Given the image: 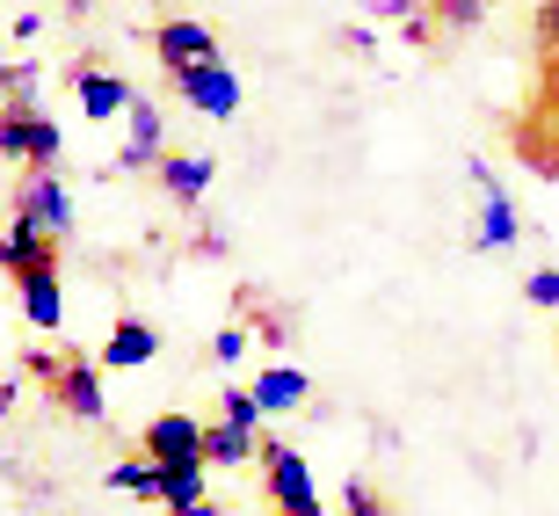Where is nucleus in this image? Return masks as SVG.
<instances>
[{"label":"nucleus","instance_id":"obj_1","mask_svg":"<svg viewBox=\"0 0 559 516\" xmlns=\"http://www.w3.org/2000/svg\"><path fill=\"white\" fill-rule=\"evenodd\" d=\"M0 161H22V175H44L59 161V125L37 103H8L0 109Z\"/></svg>","mask_w":559,"mask_h":516},{"label":"nucleus","instance_id":"obj_2","mask_svg":"<svg viewBox=\"0 0 559 516\" xmlns=\"http://www.w3.org/2000/svg\"><path fill=\"white\" fill-rule=\"evenodd\" d=\"M29 372L51 378V400H59V408L73 414V422H103V414H109L103 378H95V364H87V356H37Z\"/></svg>","mask_w":559,"mask_h":516},{"label":"nucleus","instance_id":"obj_3","mask_svg":"<svg viewBox=\"0 0 559 516\" xmlns=\"http://www.w3.org/2000/svg\"><path fill=\"white\" fill-rule=\"evenodd\" d=\"M262 473H270V495H276V509H284V516H328L298 444H262Z\"/></svg>","mask_w":559,"mask_h":516},{"label":"nucleus","instance_id":"obj_4","mask_svg":"<svg viewBox=\"0 0 559 516\" xmlns=\"http://www.w3.org/2000/svg\"><path fill=\"white\" fill-rule=\"evenodd\" d=\"M8 211H15V226H37V233H51V241L73 226V197H66V183L51 175V167H44V175H22Z\"/></svg>","mask_w":559,"mask_h":516},{"label":"nucleus","instance_id":"obj_5","mask_svg":"<svg viewBox=\"0 0 559 516\" xmlns=\"http://www.w3.org/2000/svg\"><path fill=\"white\" fill-rule=\"evenodd\" d=\"M153 51H160V66L182 81V73H197V66H218V37H211V22L197 15H175L153 30Z\"/></svg>","mask_w":559,"mask_h":516},{"label":"nucleus","instance_id":"obj_6","mask_svg":"<svg viewBox=\"0 0 559 516\" xmlns=\"http://www.w3.org/2000/svg\"><path fill=\"white\" fill-rule=\"evenodd\" d=\"M465 175H473V189H479V226H473V248H479V255H495V248H516V233H523V226H516V204L501 197L495 167H487V161H473Z\"/></svg>","mask_w":559,"mask_h":516},{"label":"nucleus","instance_id":"obj_7","mask_svg":"<svg viewBox=\"0 0 559 516\" xmlns=\"http://www.w3.org/2000/svg\"><path fill=\"white\" fill-rule=\"evenodd\" d=\"M139 452L153 466H189V458H204V422L197 414H153L139 436Z\"/></svg>","mask_w":559,"mask_h":516},{"label":"nucleus","instance_id":"obj_8","mask_svg":"<svg viewBox=\"0 0 559 516\" xmlns=\"http://www.w3.org/2000/svg\"><path fill=\"white\" fill-rule=\"evenodd\" d=\"M175 95H182L189 109H204V117H233V109H240V73H233L226 59H218V66H197V73H182V81H175Z\"/></svg>","mask_w":559,"mask_h":516},{"label":"nucleus","instance_id":"obj_9","mask_svg":"<svg viewBox=\"0 0 559 516\" xmlns=\"http://www.w3.org/2000/svg\"><path fill=\"white\" fill-rule=\"evenodd\" d=\"M73 103H81V117L109 125V117H124L139 95H131V81H117V73H103V66H81V73H73Z\"/></svg>","mask_w":559,"mask_h":516},{"label":"nucleus","instance_id":"obj_10","mask_svg":"<svg viewBox=\"0 0 559 516\" xmlns=\"http://www.w3.org/2000/svg\"><path fill=\"white\" fill-rule=\"evenodd\" d=\"M22 313H29V328H59L66 320V284H59V262H44V269H29V277H22Z\"/></svg>","mask_w":559,"mask_h":516},{"label":"nucleus","instance_id":"obj_11","mask_svg":"<svg viewBox=\"0 0 559 516\" xmlns=\"http://www.w3.org/2000/svg\"><path fill=\"white\" fill-rule=\"evenodd\" d=\"M117 161L124 167H160L167 161V139H160V109L145 103H131V125H124V145H117Z\"/></svg>","mask_w":559,"mask_h":516},{"label":"nucleus","instance_id":"obj_12","mask_svg":"<svg viewBox=\"0 0 559 516\" xmlns=\"http://www.w3.org/2000/svg\"><path fill=\"white\" fill-rule=\"evenodd\" d=\"M44 262H59V241H51V233H37V226H8L0 233V269H8V277H29V269H44Z\"/></svg>","mask_w":559,"mask_h":516},{"label":"nucleus","instance_id":"obj_13","mask_svg":"<svg viewBox=\"0 0 559 516\" xmlns=\"http://www.w3.org/2000/svg\"><path fill=\"white\" fill-rule=\"evenodd\" d=\"M160 356V335L145 328V320H117L109 328V342H103V364L109 372H139V364H153Z\"/></svg>","mask_w":559,"mask_h":516},{"label":"nucleus","instance_id":"obj_14","mask_svg":"<svg viewBox=\"0 0 559 516\" xmlns=\"http://www.w3.org/2000/svg\"><path fill=\"white\" fill-rule=\"evenodd\" d=\"M211 175H218V161H211V153H167V161H160L167 197H182V204H197V197H204Z\"/></svg>","mask_w":559,"mask_h":516},{"label":"nucleus","instance_id":"obj_15","mask_svg":"<svg viewBox=\"0 0 559 516\" xmlns=\"http://www.w3.org/2000/svg\"><path fill=\"white\" fill-rule=\"evenodd\" d=\"M312 392V378L306 372H290V364H270V372L254 378V400H262V414H284V408H298Z\"/></svg>","mask_w":559,"mask_h":516},{"label":"nucleus","instance_id":"obj_16","mask_svg":"<svg viewBox=\"0 0 559 516\" xmlns=\"http://www.w3.org/2000/svg\"><path fill=\"white\" fill-rule=\"evenodd\" d=\"M204 466H211V458H189V466H160V473H167V516H182V509H204Z\"/></svg>","mask_w":559,"mask_h":516},{"label":"nucleus","instance_id":"obj_17","mask_svg":"<svg viewBox=\"0 0 559 516\" xmlns=\"http://www.w3.org/2000/svg\"><path fill=\"white\" fill-rule=\"evenodd\" d=\"M248 452H262L254 430H240V422H204V458L211 466H248Z\"/></svg>","mask_w":559,"mask_h":516},{"label":"nucleus","instance_id":"obj_18","mask_svg":"<svg viewBox=\"0 0 559 516\" xmlns=\"http://www.w3.org/2000/svg\"><path fill=\"white\" fill-rule=\"evenodd\" d=\"M103 480L117 488V495H167V473L153 466V458H117Z\"/></svg>","mask_w":559,"mask_h":516},{"label":"nucleus","instance_id":"obj_19","mask_svg":"<svg viewBox=\"0 0 559 516\" xmlns=\"http://www.w3.org/2000/svg\"><path fill=\"white\" fill-rule=\"evenodd\" d=\"M218 422L262 430V400H254V386H226V392H218Z\"/></svg>","mask_w":559,"mask_h":516},{"label":"nucleus","instance_id":"obj_20","mask_svg":"<svg viewBox=\"0 0 559 516\" xmlns=\"http://www.w3.org/2000/svg\"><path fill=\"white\" fill-rule=\"evenodd\" d=\"M479 15H487V0H436V22L443 30H479Z\"/></svg>","mask_w":559,"mask_h":516},{"label":"nucleus","instance_id":"obj_21","mask_svg":"<svg viewBox=\"0 0 559 516\" xmlns=\"http://www.w3.org/2000/svg\"><path fill=\"white\" fill-rule=\"evenodd\" d=\"M523 298L545 306V313H559V269H531V277H523Z\"/></svg>","mask_w":559,"mask_h":516},{"label":"nucleus","instance_id":"obj_22","mask_svg":"<svg viewBox=\"0 0 559 516\" xmlns=\"http://www.w3.org/2000/svg\"><path fill=\"white\" fill-rule=\"evenodd\" d=\"M240 350H248V328H218L211 335V356H218V364H240Z\"/></svg>","mask_w":559,"mask_h":516},{"label":"nucleus","instance_id":"obj_23","mask_svg":"<svg viewBox=\"0 0 559 516\" xmlns=\"http://www.w3.org/2000/svg\"><path fill=\"white\" fill-rule=\"evenodd\" d=\"M349 516H393V509H385V502H378L364 480H349Z\"/></svg>","mask_w":559,"mask_h":516},{"label":"nucleus","instance_id":"obj_24","mask_svg":"<svg viewBox=\"0 0 559 516\" xmlns=\"http://www.w3.org/2000/svg\"><path fill=\"white\" fill-rule=\"evenodd\" d=\"M538 44H545V51H559V0H545V8H538Z\"/></svg>","mask_w":559,"mask_h":516},{"label":"nucleus","instance_id":"obj_25","mask_svg":"<svg viewBox=\"0 0 559 516\" xmlns=\"http://www.w3.org/2000/svg\"><path fill=\"white\" fill-rule=\"evenodd\" d=\"M0 87H15V66H8V44H0Z\"/></svg>","mask_w":559,"mask_h":516},{"label":"nucleus","instance_id":"obj_26","mask_svg":"<svg viewBox=\"0 0 559 516\" xmlns=\"http://www.w3.org/2000/svg\"><path fill=\"white\" fill-rule=\"evenodd\" d=\"M8 408H15V386H8V378H0V414H8Z\"/></svg>","mask_w":559,"mask_h":516},{"label":"nucleus","instance_id":"obj_27","mask_svg":"<svg viewBox=\"0 0 559 516\" xmlns=\"http://www.w3.org/2000/svg\"><path fill=\"white\" fill-rule=\"evenodd\" d=\"M182 516H218V502H204V509H182Z\"/></svg>","mask_w":559,"mask_h":516},{"label":"nucleus","instance_id":"obj_28","mask_svg":"<svg viewBox=\"0 0 559 516\" xmlns=\"http://www.w3.org/2000/svg\"><path fill=\"white\" fill-rule=\"evenodd\" d=\"M59 8H95V0H59Z\"/></svg>","mask_w":559,"mask_h":516},{"label":"nucleus","instance_id":"obj_29","mask_svg":"<svg viewBox=\"0 0 559 516\" xmlns=\"http://www.w3.org/2000/svg\"><path fill=\"white\" fill-rule=\"evenodd\" d=\"M0 473H8V458H0Z\"/></svg>","mask_w":559,"mask_h":516}]
</instances>
